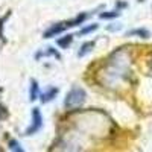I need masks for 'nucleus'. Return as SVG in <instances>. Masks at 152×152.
<instances>
[{
  "instance_id": "nucleus-1",
  "label": "nucleus",
  "mask_w": 152,
  "mask_h": 152,
  "mask_svg": "<svg viewBox=\"0 0 152 152\" xmlns=\"http://www.w3.org/2000/svg\"><path fill=\"white\" fill-rule=\"evenodd\" d=\"M85 99H87V94H85V91H84V88H81V87H73V88H70V91H69L67 96H66L64 105H66V108H69V110H76V108H79V107L84 105Z\"/></svg>"
},
{
  "instance_id": "nucleus-7",
  "label": "nucleus",
  "mask_w": 152,
  "mask_h": 152,
  "mask_svg": "<svg viewBox=\"0 0 152 152\" xmlns=\"http://www.w3.org/2000/svg\"><path fill=\"white\" fill-rule=\"evenodd\" d=\"M93 47H94V41H87V43H84V44L81 46V50L78 52V56H79V58L85 56L88 52H91Z\"/></svg>"
},
{
  "instance_id": "nucleus-2",
  "label": "nucleus",
  "mask_w": 152,
  "mask_h": 152,
  "mask_svg": "<svg viewBox=\"0 0 152 152\" xmlns=\"http://www.w3.org/2000/svg\"><path fill=\"white\" fill-rule=\"evenodd\" d=\"M41 126H43V116H41L40 110L34 108V110H32V125L29 126L26 131H24V134H26V135H32V134H35V132L40 131Z\"/></svg>"
},
{
  "instance_id": "nucleus-6",
  "label": "nucleus",
  "mask_w": 152,
  "mask_h": 152,
  "mask_svg": "<svg viewBox=\"0 0 152 152\" xmlns=\"http://www.w3.org/2000/svg\"><path fill=\"white\" fill-rule=\"evenodd\" d=\"M38 93H40V87H38V82L35 79L31 81V88H29V99L35 100L38 97Z\"/></svg>"
},
{
  "instance_id": "nucleus-8",
  "label": "nucleus",
  "mask_w": 152,
  "mask_h": 152,
  "mask_svg": "<svg viewBox=\"0 0 152 152\" xmlns=\"http://www.w3.org/2000/svg\"><path fill=\"white\" fill-rule=\"evenodd\" d=\"M120 15V12L117 9H114V11H107V12H100L99 17L102 18V20H111V18H116Z\"/></svg>"
},
{
  "instance_id": "nucleus-3",
  "label": "nucleus",
  "mask_w": 152,
  "mask_h": 152,
  "mask_svg": "<svg viewBox=\"0 0 152 152\" xmlns=\"http://www.w3.org/2000/svg\"><path fill=\"white\" fill-rule=\"evenodd\" d=\"M67 29V26H66V21H61V23H56V24H52L46 32H44V38H52V37H55V35H58V34H61V32H64Z\"/></svg>"
},
{
  "instance_id": "nucleus-9",
  "label": "nucleus",
  "mask_w": 152,
  "mask_h": 152,
  "mask_svg": "<svg viewBox=\"0 0 152 152\" xmlns=\"http://www.w3.org/2000/svg\"><path fill=\"white\" fill-rule=\"evenodd\" d=\"M8 148H9L11 152H24L23 148H21V145L17 140H14V138H11V140L8 142Z\"/></svg>"
},
{
  "instance_id": "nucleus-12",
  "label": "nucleus",
  "mask_w": 152,
  "mask_h": 152,
  "mask_svg": "<svg viewBox=\"0 0 152 152\" xmlns=\"http://www.w3.org/2000/svg\"><path fill=\"white\" fill-rule=\"evenodd\" d=\"M97 29V24H90V26H85L84 29H81L79 31V35H85V34H90V32H93V31H96Z\"/></svg>"
},
{
  "instance_id": "nucleus-5",
  "label": "nucleus",
  "mask_w": 152,
  "mask_h": 152,
  "mask_svg": "<svg viewBox=\"0 0 152 152\" xmlns=\"http://www.w3.org/2000/svg\"><path fill=\"white\" fill-rule=\"evenodd\" d=\"M44 58V56H53V58H56V59H59V53L56 52V50L53 49V47H46L44 50H40L37 55H35V58L37 59H40V58Z\"/></svg>"
},
{
  "instance_id": "nucleus-4",
  "label": "nucleus",
  "mask_w": 152,
  "mask_h": 152,
  "mask_svg": "<svg viewBox=\"0 0 152 152\" xmlns=\"http://www.w3.org/2000/svg\"><path fill=\"white\" fill-rule=\"evenodd\" d=\"M56 94H58V88H56V87H50V88H47L46 91H43V93L40 94V99H41L43 104H47V102H50L52 99H55Z\"/></svg>"
},
{
  "instance_id": "nucleus-11",
  "label": "nucleus",
  "mask_w": 152,
  "mask_h": 152,
  "mask_svg": "<svg viewBox=\"0 0 152 152\" xmlns=\"http://www.w3.org/2000/svg\"><path fill=\"white\" fill-rule=\"evenodd\" d=\"M128 35H129V37H131V35H137V37H142V38H148V37H149V32H148L146 29H134V31L128 32Z\"/></svg>"
},
{
  "instance_id": "nucleus-10",
  "label": "nucleus",
  "mask_w": 152,
  "mask_h": 152,
  "mask_svg": "<svg viewBox=\"0 0 152 152\" xmlns=\"http://www.w3.org/2000/svg\"><path fill=\"white\" fill-rule=\"evenodd\" d=\"M72 41H73V35H72V34H67L64 38L58 40V46H59V47L67 49V46H70V44H72Z\"/></svg>"
}]
</instances>
